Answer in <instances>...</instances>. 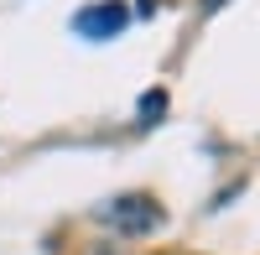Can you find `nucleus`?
Instances as JSON below:
<instances>
[{"label":"nucleus","instance_id":"obj_2","mask_svg":"<svg viewBox=\"0 0 260 255\" xmlns=\"http://www.w3.org/2000/svg\"><path fill=\"white\" fill-rule=\"evenodd\" d=\"M130 21H136V16H130L125 0H94V6H78L73 11V31L83 42H115Z\"/></svg>","mask_w":260,"mask_h":255},{"label":"nucleus","instance_id":"obj_5","mask_svg":"<svg viewBox=\"0 0 260 255\" xmlns=\"http://www.w3.org/2000/svg\"><path fill=\"white\" fill-rule=\"evenodd\" d=\"M224 6H229V0H198V11H203V16H213V11H224Z\"/></svg>","mask_w":260,"mask_h":255},{"label":"nucleus","instance_id":"obj_4","mask_svg":"<svg viewBox=\"0 0 260 255\" xmlns=\"http://www.w3.org/2000/svg\"><path fill=\"white\" fill-rule=\"evenodd\" d=\"M130 16H156V0H136V11Z\"/></svg>","mask_w":260,"mask_h":255},{"label":"nucleus","instance_id":"obj_1","mask_svg":"<svg viewBox=\"0 0 260 255\" xmlns=\"http://www.w3.org/2000/svg\"><path fill=\"white\" fill-rule=\"evenodd\" d=\"M99 219L115 229L120 240H146V235H156V229L167 224V208L151 198V193H120L99 208Z\"/></svg>","mask_w":260,"mask_h":255},{"label":"nucleus","instance_id":"obj_3","mask_svg":"<svg viewBox=\"0 0 260 255\" xmlns=\"http://www.w3.org/2000/svg\"><path fill=\"white\" fill-rule=\"evenodd\" d=\"M167 110H172V94L156 83V89H146V94H141V104H136V125H141V131H151V125H161Z\"/></svg>","mask_w":260,"mask_h":255}]
</instances>
